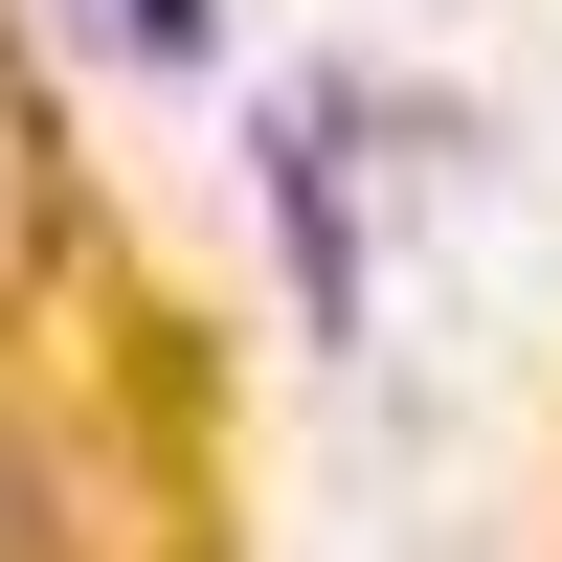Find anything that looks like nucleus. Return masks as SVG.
<instances>
[{"mask_svg": "<svg viewBox=\"0 0 562 562\" xmlns=\"http://www.w3.org/2000/svg\"><path fill=\"white\" fill-rule=\"evenodd\" d=\"M45 225H68V180H45V113H23V68H0V293L45 270Z\"/></svg>", "mask_w": 562, "mask_h": 562, "instance_id": "obj_1", "label": "nucleus"}, {"mask_svg": "<svg viewBox=\"0 0 562 562\" xmlns=\"http://www.w3.org/2000/svg\"><path fill=\"white\" fill-rule=\"evenodd\" d=\"M90 23H113L135 68H203V0H90Z\"/></svg>", "mask_w": 562, "mask_h": 562, "instance_id": "obj_2", "label": "nucleus"}]
</instances>
